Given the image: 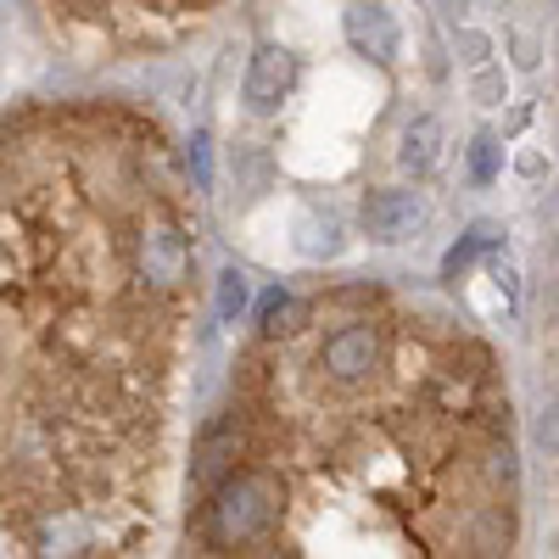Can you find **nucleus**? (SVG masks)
I'll use <instances>...</instances> for the list:
<instances>
[{"label": "nucleus", "instance_id": "obj_10", "mask_svg": "<svg viewBox=\"0 0 559 559\" xmlns=\"http://www.w3.org/2000/svg\"><path fill=\"white\" fill-rule=\"evenodd\" d=\"M292 319H297V297H292L286 286L263 292V302H258V336H263V342L286 336V331H292Z\"/></svg>", "mask_w": 559, "mask_h": 559}, {"label": "nucleus", "instance_id": "obj_14", "mask_svg": "<svg viewBox=\"0 0 559 559\" xmlns=\"http://www.w3.org/2000/svg\"><path fill=\"white\" fill-rule=\"evenodd\" d=\"M191 163H197V185H207V134L191 140Z\"/></svg>", "mask_w": 559, "mask_h": 559}, {"label": "nucleus", "instance_id": "obj_12", "mask_svg": "<svg viewBox=\"0 0 559 559\" xmlns=\"http://www.w3.org/2000/svg\"><path fill=\"white\" fill-rule=\"evenodd\" d=\"M498 134H476V146H471V174H476V185H492L498 179Z\"/></svg>", "mask_w": 559, "mask_h": 559}, {"label": "nucleus", "instance_id": "obj_2", "mask_svg": "<svg viewBox=\"0 0 559 559\" xmlns=\"http://www.w3.org/2000/svg\"><path fill=\"white\" fill-rule=\"evenodd\" d=\"M134 274L140 286L152 292H179L185 280H191V241H185V229L174 218H146L134 236Z\"/></svg>", "mask_w": 559, "mask_h": 559}, {"label": "nucleus", "instance_id": "obj_9", "mask_svg": "<svg viewBox=\"0 0 559 559\" xmlns=\"http://www.w3.org/2000/svg\"><path fill=\"white\" fill-rule=\"evenodd\" d=\"M498 241H503V236H498V224H476L471 236H464V241H459V247H453V252L442 258V280H459L464 269H471V263H476L481 252H492Z\"/></svg>", "mask_w": 559, "mask_h": 559}, {"label": "nucleus", "instance_id": "obj_6", "mask_svg": "<svg viewBox=\"0 0 559 559\" xmlns=\"http://www.w3.org/2000/svg\"><path fill=\"white\" fill-rule=\"evenodd\" d=\"M342 28H347L353 51L369 57L376 68H392V62H397V23H392V12L381 7V0H353L347 17H342Z\"/></svg>", "mask_w": 559, "mask_h": 559}, {"label": "nucleus", "instance_id": "obj_13", "mask_svg": "<svg viewBox=\"0 0 559 559\" xmlns=\"http://www.w3.org/2000/svg\"><path fill=\"white\" fill-rule=\"evenodd\" d=\"M537 442L559 459V397H554V403L543 408V419H537Z\"/></svg>", "mask_w": 559, "mask_h": 559}, {"label": "nucleus", "instance_id": "obj_7", "mask_svg": "<svg viewBox=\"0 0 559 559\" xmlns=\"http://www.w3.org/2000/svg\"><path fill=\"white\" fill-rule=\"evenodd\" d=\"M397 163L408 174H431L442 163V123L437 118H414L403 129V146H397Z\"/></svg>", "mask_w": 559, "mask_h": 559}, {"label": "nucleus", "instance_id": "obj_5", "mask_svg": "<svg viewBox=\"0 0 559 559\" xmlns=\"http://www.w3.org/2000/svg\"><path fill=\"white\" fill-rule=\"evenodd\" d=\"M292 84H297V57L286 51V45L263 39L258 51H252V62H247V84H241L247 107L252 112H274L280 102L292 96Z\"/></svg>", "mask_w": 559, "mask_h": 559}, {"label": "nucleus", "instance_id": "obj_4", "mask_svg": "<svg viewBox=\"0 0 559 559\" xmlns=\"http://www.w3.org/2000/svg\"><path fill=\"white\" fill-rule=\"evenodd\" d=\"M431 207L419 191H376L364 202V236L381 241V247H397V241H414L426 229Z\"/></svg>", "mask_w": 559, "mask_h": 559}, {"label": "nucleus", "instance_id": "obj_1", "mask_svg": "<svg viewBox=\"0 0 559 559\" xmlns=\"http://www.w3.org/2000/svg\"><path fill=\"white\" fill-rule=\"evenodd\" d=\"M280 521V476L269 471H229L207 503V543L213 548H241V543H258L269 526Z\"/></svg>", "mask_w": 559, "mask_h": 559}, {"label": "nucleus", "instance_id": "obj_8", "mask_svg": "<svg viewBox=\"0 0 559 559\" xmlns=\"http://www.w3.org/2000/svg\"><path fill=\"white\" fill-rule=\"evenodd\" d=\"M297 252H302V258H336V252H342V224H336V213H302V218H297Z\"/></svg>", "mask_w": 559, "mask_h": 559}, {"label": "nucleus", "instance_id": "obj_11", "mask_svg": "<svg viewBox=\"0 0 559 559\" xmlns=\"http://www.w3.org/2000/svg\"><path fill=\"white\" fill-rule=\"evenodd\" d=\"M247 297H252L247 274H241V269H224V274H218V319L236 324V319L247 313Z\"/></svg>", "mask_w": 559, "mask_h": 559}, {"label": "nucleus", "instance_id": "obj_3", "mask_svg": "<svg viewBox=\"0 0 559 559\" xmlns=\"http://www.w3.org/2000/svg\"><path fill=\"white\" fill-rule=\"evenodd\" d=\"M319 364H324V376H331L336 386L369 381L381 369V331H376V324H342V331L324 342Z\"/></svg>", "mask_w": 559, "mask_h": 559}]
</instances>
